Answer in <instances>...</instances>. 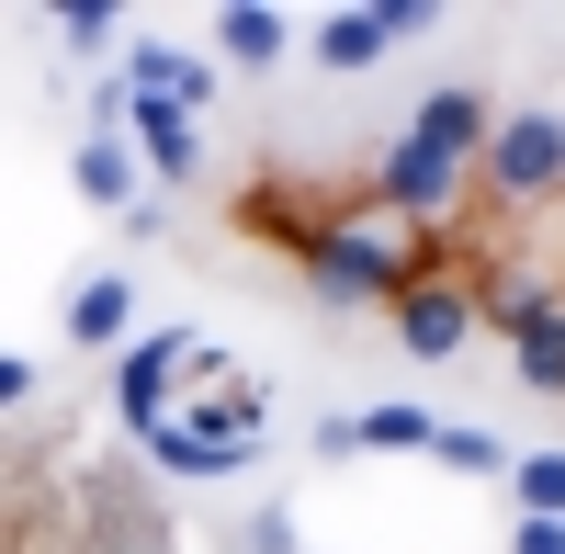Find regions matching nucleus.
Masks as SVG:
<instances>
[{"label":"nucleus","instance_id":"obj_7","mask_svg":"<svg viewBox=\"0 0 565 554\" xmlns=\"http://www.w3.org/2000/svg\"><path fill=\"white\" fill-rule=\"evenodd\" d=\"M114 90H125V79H114ZM114 136L136 148V170H148V181H193V170H204V125L170 114V103H136V90H125V125H114Z\"/></svg>","mask_w":565,"mask_h":554},{"label":"nucleus","instance_id":"obj_6","mask_svg":"<svg viewBox=\"0 0 565 554\" xmlns=\"http://www.w3.org/2000/svg\"><path fill=\"white\" fill-rule=\"evenodd\" d=\"M136 103H170V114H193L215 103V57H193V45H170V34H125V68H114Z\"/></svg>","mask_w":565,"mask_h":554},{"label":"nucleus","instance_id":"obj_22","mask_svg":"<svg viewBox=\"0 0 565 554\" xmlns=\"http://www.w3.org/2000/svg\"><path fill=\"white\" fill-rule=\"evenodd\" d=\"M509 554H565V521H509Z\"/></svg>","mask_w":565,"mask_h":554},{"label":"nucleus","instance_id":"obj_3","mask_svg":"<svg viewBox=\"0 0 565 554\" xmlns=\"http://www.w3.org/2000/svg\"><path fill=\"white\" fill-rule=\"evenodd\" d=\"M362 204H373V215H396V226H430V238H452V215L476 204V193H463V159L418 148V136L396 125V136H385V159L362 170Z\"/></svg>","mask_w":565,"mask_h":554},{"label":"nucleus","instance_id":"obj_18","mask_svg":"<svg viewBox=\"0 0 565 554\" xmlns=\"http://www.w3.org/2000/svg\"><path fill=\"white\" fill-rule=\"evenodd\" d=\"M57 45L103 57V45H125V12H103V0H68V12H57Z\"/></svg>","mask_w":565,"mask_h":554},{"label":"nucleus","instance_id":"obj_19","mask_svg":"<svg viewBox=\"0 0 565 554\" xmlns=\"http://www.w3.org/2000/svg\"><path fill=\"white\" fill-rule=\"evenodd\" d=\"M373 23H385V45H418L441 23V0H373Z\"/></svg>","mask_w":565,"mask_h":554},{"label":"nucleus","instance_id":"obj_17","mask_svg":"<svg viewBox=\"0 0 565 554\" xmlns=\"http://www.w3.org/2000/svg\"><path fill=\"white\" fill-rule=\"evenodd\" d=\"M430 465H452V476H509V441L476 430V419H441V430H430Z\"/></svg>","mask_w":565,"mask_h":554},{"label":"nucleus","instance_id":"obj_12","mask_svg":"<svg viewBox=\"0 0 565 554\" xmlns=\"http://www.w3.org/2000/svg\"><path fill=\"white\" fill-rule=\"evenodd\" d=\"M306 57H317L328 79H362V68H385L396 45H385V23H373V0H351V12H317V23H306Z\"/></svg>","mask_w":565,"mask_h":554},{"label":"nucleus","instance_id":"obj_8","mask_svg":"<svg viewBox=\"0 0 565 554\" xmlns=\"http://www.w3.org/2000/svg\"><path fill=\"white\" fill-rule=\"evenodd\" d=\"M328 215H340V193H328V181H260V193H238V226H249V238H271L282 260H295Z\"/></svg>","mask_w":565,"mask_h":554},{"label":"nucleus","instance_id":"obj_5","mask_svg":"<svg viewBox=\"0 0 565 554\" xmlns=\"http://www.w3.org/2000/svg\"><path fill=\"white\" fill-rule=\"evenodd\" d=\"M181 362H193V329H136V340L114 351V419H125L136 441L181 407Z\"/></svg>","mask_w":565,"mask_h":554},{"label":"nucleus","instance_id":"obj_20","mask_svg":"<svg viewBox=\"0 0 565 554\" xmlns=\"http://www.w3.org/2000/svg\"><path fill=\"white\" fill-rule=\"evenodd\" d=\"M238 554H295V510H249V543Z\"/></svg>","mask_w":565,"mask_h":554},{"label":"nucleus","instance_id":"obj_1","mask_svg":"<svg viewBox=\"0 0 565 554\" xmlns=\"http://www.w3.org/2000/svg\"><path fill=\"white\" fill-rule=\"evenodd\" d=\"M452 260V238H430V226H396V215H373L362 193H340V215L317 226V238L295 249V271H306V295H328V306H396L418 271H441Z\"/></svg>","mask_w":565,"mask_h":554},{"label":"nucleus","instance_id":"obj_9","mask_svg":"<svg viewBox=\"0 0 565 554\" xmlns=\"http://www.w3.org/2000/svg\"><path fill=\"white\" fill-rule=\"evenodd\" d=\"M487 125H498V103H487L476 79H441L430 103L407 114V136H418V148H441V159H463V170H476V148H487Z\"/></svg>","mask_w":565,"mask_h":554},{"label":"nucleus","instance_id":"obj_11","mask_svg":"<svg viewBox=\"0 0 565 554\" xmlns=\"http://www.w3.org/2000/svg\"><path fill=\"white\" fill-rule=\"evenodd\" d=\"M68 181H79V204H90V215H136V204H148V170H136L125 136H79Z\"/></svg>","mask_w":565,"mask_h":554},{"label":"nucleus","instance_id":"obj_16","mask_svg":"<svg viewBox=\"0 0 565 554\" xmlns=\"http://www.w3.org/2000/svg\"><path fill=\"white\" fill-rule=\"evenodd\" d=\"M430 407H362V419H351V452H430Z\"/></svg>","mask_w":565,"mask_h":554},{"label":"nucleus","instance_id":"obj_14","mask_svg":"<svg viewBox=\"0 0 565 554\" xmlns=\"http://www.w3.org/2000/svg\"><path fill=\"white\" fill-rule=\"evenodd\" d=\"M148 465H159V476H193V487H215V476H249L260 452H226V441H204V430L159 419V430H148Z\"/></svg>","mask_w":565,"mask_h":554},{"label":"nucleus","instance_id":"obj_10","mask_svg":"<svg viewBox=\"0 0 565 554\" xmlns=\"http://www.w3.org/2000/svg\"><path fill=\"white\" fill-rule=\"evenodd\" d=\"M57 329H68V351H125L136 340V271H90Z\"/></svg>","mask_w":565,"mask_h":554},{"label":"nucleus","instance_id":"obj_4","mask_svg":"<svg viewBox=\"0 0 565 554\" xmlns=\"http://www.w3.org/2000/svg\"><path fill=\"white\" fill-rule=\"evenodd\" d=\"M385 329H396V351L407 362H452L463 340H476V260H441V271H418V284L385 306Z\"/></svg>","mask_w":565,"mask_h":554},{"label":"nucleus","instance_id":"obj_15","mask_svg":"<svg viewBox=\"0 0 565 554\" xmlns=\"http://www.w3.org/2000/svg\"><path fill=\"white\" fill-rule=\"evenodd\" d=\"M509 510L521 521H565V452H509Z\"/></svg>","mask_w":565,"mask_h":554},{"label":"nucleus","instance_id":"obj_13","mask_svg":"<svg viewBox=\"0 0 565 554\" xmlns=\"http://www.w3.org/2000/svg\"><path fill=\"white\" fill-rule=\"evenodd\" d=\"M215 57H238V68H282V57H295V23H282L271 0H226V12H215Z\"/></svg>","mask_w":565,"mask_h":554},{"label":"nucleus","instance_id":"obj_2","mask_svg":"<svg viewBox=\"0 0 565 554\" xmlns=\"http://www.w3.org/2000/svg\"><path fill=\"white\" fill-rule=\"evenodd\" d=\"M463 193H476L487 215H543V204H565V114H554V103L498 114L487 148H476V170H463Z\"/></svg>","mask_w":565,"mask_h":554},{"label":"nucleus","instance_id":"obj_21","mask_svg":"<svg viewBox=\"0 0 565 554\" xmlns=\"http://www.w3.org/2000/svg\"><path fill=\"white\" fill-rule=\"evenodd\" d=\"M12 407H34V362H23V351H0V419H12Z\"/></svg>","mask_w":565,"mask_h":554}]
</instances>
